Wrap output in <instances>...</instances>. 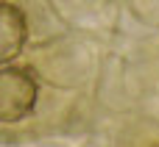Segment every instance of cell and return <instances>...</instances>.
Returning <instances> with one entry per match:
<instances>
[{
  "mask_svg": "<svg viewBox=\"0 0 159 147\" xmlns=\"http://www.w3.org/2000/svg\"><path fill=\"white\" fill-rule=\"evenodd\" d=\"M39 97L36 78L25 67H0V125L22 122L25 117L34 114Z\"/></svg>",
  "mask_w": 159,
  "mask_h": 147,
  "instance_id": "6da1fadb",
  "label": "cell"
},
{
  "mask_svg": "<svg viewBox=\"0 0 159 147\" xmlns=\"http://www.w3.org/2000/svg\"><path fill=\"white\" fill-rule=\"evenodd\" d=\"M28 39V19L17 3L0 0V67L11 64Z\"/></svg>",
  "mask_w": 159,
  "mask_h": 147,
  "instance_id": "7a4b0ae2",
  "label": "cell"
}]
</instances>
